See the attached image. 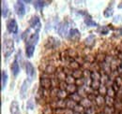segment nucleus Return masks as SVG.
Listing matches in <instances>:
<instances>
[{
  "label": "nucleus",
  "instance_id": "1",
  "mask_svg": "<svg viewBox=\"0 0 122 114\" xmlns=\"http://www.w3.org/2000/svg\"><path fill=\"white\" fill-rule=\"evenodd\" d=\"M4 53L6 58H9L10 55L12 53L13 49H14V43L12 39H5L4 40Z\"/></svg>",
  "mask_w": 122,
  "mask_h": 114
},
{
  "label": "nucleus",
  "instance_id": "2",
  "mask_svg": "<svg viewBox=\"0 0 122 114\" xmlns=\"http://www.w3.org/2000/svg\"><path fill=\"white\" fill-rule=\"evenodd\" d=\"M14 10H15L16 14L20 18H23L24 15L25 14V7L24 4V1H17L14 5Z\"/></svg>",
  "mask_w": 122,
  "mask_h": 114
},
{
  "label": "nucleus",
  "instance_id": "3",
  "mask_svg": "<svg viewBox=\"0 0 122 114\" xmlns=\"http://www.w3.org/2000/svg\"><path fill=\"white\" fill-rule=\"evenodd\" d=\"M7 29L10 33H11L13 35H16L18 33V24H17L15 19L12 18L7 22Z\"/></svg>",
  "mask_w": 122,
  "mask_h": 114
},
{
  "label": "nucleus",
  "instance_id": "4",
  "mask_svg": "<svg viewBox=\"0 0 122 114\" xmlns=\"http://www.w3.org/2000/svg\"><path fill=\"white\" fill-rule=\"evenodd\" d=\"M31 81H32V79L31 78H28V79H26V80L24 81L23 84L21 86V89H20V94H21V97L22 98H25V95L27 93L28 87L31 84Z\"/></svg>",
  "mask_w": 122,
  "mask_h": 114
},
{
  "label": "nucleus",
  "instance_id": "5",
  "mask_svg": "<svg viewBox=\"0 0 122 114\" xmlns=\"http://www.w3.org/2000/svg\"><path fill=\"white\" fill-rule=\"evenodd\" d=\"M40 84H41V88H42V89L51 90L53 88L52 79H49V78H41L40 79Z\"/></svg>",
  "mask_w": 122,
  "mask_h": 114
},
{
  "label": "nucleus",
  "instance_id": "6",
  "mask_svg": "<svg viewBox=\"0 0 122 114\" xmlns=\"http://www.w3.org/2000/svg\"><path fill=\"white\" fill-rule=\"evenodd\" d=\"M51 108L55 109H66V99H56L49 104Z\"/></svg>",
  "mask_w": 122,
  "mask_h": 114
},
{
  "label": "nucleus",
  "instance_id": "7",
  "mask_svg": "<svg viewBox=\"0 0 122 114\" xmlns=\"http://www.w3.org/2000/svg\"><path fill=\"white\" fill-rule=\"evenodd\" d=\"M30 26L32 29H35L36 32H38L40 29L41 28V24L40 21V18L38 16H34L30 21Z\"/></svg>",
  "mask_w": 122,
  "mask_h": 114
},
{
  "label": "nucleus",
  "instance_id": "8",
  "mask_svg": "<svg viewBox=\"0 0 122 114\" xmlns=\"http://www.w3.org/2000/svg\"><path fill=\"white\" fill-rule=\"evenodd\" d=\"M38 41H39V33L36 32L26 38L25 43H26V46H28V45H34L35 46L38 43Z\"/></svg>",
  "mask_w": 122,
  "mask_h": 114
},
{
  "label": "nucleus",
  "instance_id": "9",
  "mask_svg": "<svg viewBox=\"0 0 122 114\" xmlns=\"http://www.w3.org/2000/svg\"><path fill=\"white\" fill-rule=\"evenodd\" d=\"M80 37H81L80 32L77 29L73 28L71 29V30H70V32H69V38H70L71 40H72V41H78L80 39Z\"/></svg>",
  "mask_w": 122,
  "mask_h": 114
},
{
  "label": "nucleus",
  "instance_id": "10",
  "mask_svg": "<svg viewBox=\"0 0 122 114\" xmlns=\"http://www.w3.org/2000/svg\"><path fill=\"white\" fill-rule=\"evenodd\" d=\"M25 70H26L27 76L31 79H33L34 76H35V67H34V66L31 64L30 62H26L25 63Z\"/></svg>",
  "mask_w": 122,
  "mask_h": 114
},
{
  "label": "nucleus",
  "instance_id": "11",
  "mask_svg": "<svg viewBox=\"0 0 122 114\" xmlns=\"http://www.w3.org/2000/svg\"><path fill=\"white\" fill-rule=\"evenodd\" d=\"M47 43H49V46L47 47L48 49H56V47H58L60 45V41L57 38H53V37H51V38H48Z\"/></svg>",
  "mask_w": 122,
  "mask_h": 114
},
{
  "label": "nucleus",
  "instance_id": "12",
  "mask_svg": "<svg viewBox=\"0 0 122 114\" xmlns=\"http://www.w3.org/2000/svg\"><path fill=\"white\" fill-rule=\"evenodd\" d=\"M43 72H45V73L49 74V75H56V73L57 72V68H56V66H54L53 64L50 63V64H48L45 66Z\"/></svg>",
  "mask_w": 122,
  "mask_h": 114
},
{
  "label": "nucleus",
  "instance_id": "13",
  "mask_svg": "<svg viewBox=\"0 0 122 114\" xmlns=\"http://www.w3.org/2000/svg\"><path fill=\"white\" fill-rule=\"evenodd\" d=\"M79 104H80L82 107H84L85 109H88V108H91V107H93V106H95L94 102H92L91 100L89 99V98H87V97L82 98V100L80 101Z\"/></svg>",
  "mask_w": 122,
  "mask_h": 114
},
{
  "label": "nucleus",
  "instance_id": "14",
  "mask_svg": "<svg viewBox=\"0 0 122 114\" xmlns=\"http://www.w3.org/2000/svg\"><path fill=\"white\" fill-rule=\"evenodd\" d=\"M94 104L96 107H99V108H102L104 104H105V98L103 95H98L95 98L94 101Z\"/></svg>",
  "mask_w": 122,
  "mask_h": 114
},
{
  "label": "nucleus",
  "instance_id": "15",
  "mask_svg": "<svg viewBox=\"0 0 122 114\" xmlns=\"http://www.w3.org/2000/svg\"><path fill=\"white\" fill-rule=\"evenodd\" d=\"M7 81H8V73L6 70H2L1 72V90L2 91L5 89V87L7 85Z\"/></svg>",
  "mask_w": 122,
  "mask_h": 114
},
{
  "label": "nucleus",
  "instance_id": "16",
  "mask_svg": "<svg viewBox=\"0 0 122 114\" xmlns=\"http://www.w3.org/2000/svg\"><path fill=\"white\" fill-rule=\"evenodd\" d=\"M55 76H56V79L59 82L65 81V80H66V78H67V74L63 71V68H62L61 70H58V68H57V72L56 73Z\"/></svg>",
  "mask_w": 122,
  "mask_h": 114
},
{
  "label": "nucleus",
  "instance_id": "17",
  "mask_svg": "<svg viewBox=\"0 0 122 114\" xmlns=\"http://www.w3.org/2000/svg\"><path fill=\"white\" fill-rule=\"evenodd\" d=\"M67 29H68V24H65V23L61 24L59 25V27H58V34L60 35L61 37H66L67 34H68Z\"/></svg>",
  "mask_w": 122,
  "mask_h": 114
},
{
  "label": "nucleus",
  "instance_id": "18",
  "mask_svg": "<svg viewBox=\"0 0 122 114\" xmlns=\"http://www.w3.org/2000/svg\"><path fill=\"white\" fill-rule=\"evenodd\" d=\"M11 72H12L13 76H15V77L19 74V72H20V66H19V63L16 60L13 61V63L11 65Z\"/></svg>",
  "mask_w": 122,
  "mask_h": 114
},
{
  "label": "nucleus",
  "instance_id": "19",
  "mask_svg": "<svg viewBox=\"0 0 122 114\" xmlns=\"http://www.w3.org/2000/svg\"><path fill=\"white\" fill-rule=\"evenodd\" d=\"M10 113L19 114V105L16 100H13L10 104Z\"/></svg>",
  "mask_w": 122,
  "mask_h": 114
},
{
  "label": "nucleus",
  "instance_id": "20",
  "mask_svg": "<svg viewBox=\"0 0 122 114\" xmlns=\"http://www.w3.org/2000/svg\"><path fill=\"white\" fill-rule=\"evenodd\" d=\"M85 44H86L88 48H91L92 46L95 44V36H94V35H89V36L85 39Z\"/></svg>",
  "mask_w": 122,
  "mask_h": 114
},
{
  "label": "nucleus",
  "instance_id": "21",
  "mask_svg": "<svg viewBox=\"0 0 122 114\" xmlns=\"http://www.w3.org/2000/svg\"><path fill=\"white\" fill-rule=\"evenodd\" d=\"M2 10V17L7 18L8 15H9V7H8L7 2L2 1V10Z\"/></svg>",
  "mask_w": 122,
  "mask_h": 114
},
{
  "label": "nucleus",
  "instance_id": "22",
  "mask_svg": "<svg viewBox=\"0 0 122 114\" xmlns=\"http://www.w3.org/2000/svg\"><path fill=\"white\" fill-rule=\"evenodd\" d=\"M34 52H35V46L34 45H28L26 46V49H25V54L27 58H31L34 54Z\"/></svg>",
  "mask_w": 122,
  "mask_h": 114
},
{
  "label": "nucleus",
  "instance_id": "23",
  "mask_svg": "<svg viewBox=\"0 0 122 114\" xmlns=\"http://www.w3.org/2000/svg\"><path fill=\"white\" fill-rule=\"evenodd\" d=\"M76 102H74V101H72L71 99H70V98H68V99H66V109H73L75 107L77 106Z\"/></svg>",
  "mask_w": 122,
  "mask_h": 114
},
{
  "label": "nucleus",
  "instance_id": "24",
  "mask_svg": "<svg viewBox=\"0 0 122 114\" xmlns=\"http://www.w3.org/2000/svg\"><path fill=\"white\" fill-rule=\"evenodd\" d=\"M66 91H67L70 95H71V94L76 93L77 91H78V86L75 85V84H68L67 88H66Z\"/></svg>",
  "mask_w": 122,
  "mask_h": 114
},
{
  "label": "nucleus",
  "instance_id": "25",
  "mask_svg": "<svg viewBox=\"0 0 122 114\" xmlns=\"http://www.w3.org/2000/svg\"><path fill=\"white\" fill-rule=\"evenodd\" d=\"M69 98L70 99H71L72 101H74V102H76V103H80V101L82 100V97H81V95L78 94V93H73V94H71V95H69Z\"/></svg>",
  "mask_w": 122,
  "mask_h": 114
},
{
  "label": "nucleus",
  "instance_id": "26",
  "mask_svg": "<svg viewBox=\"0 0 122 114\" xmlns=\"http://www.w3.org/2000/svg\"><path fill=\"white\" fill-rule=\"evenodd\" d=\"M69 95H70V94L66 91V90H59V92H58V94H57V98L58 99H66L67 97H69Z\"/></svg>",
  "mask_w": 122,
  "mask_h": 114
},
{
  "label": "nucleus",
  "instance_id": "27",
  "mask_svg": "<svg viewBox=\"0 0 122 114\" xmlns=\"http://www.w3.org/2000/svg\"><path fill=\"white\" fill-rule=\"evenodd\" d=\"M115 112H116L115 107L104 106V108H103V109H102V113L103 114H114Z\"/></svg>",
  "mask_w": 122,
  "mask_h": 114
},
{
  "label": "nucleus",
  "instance_id": "28",
  "mask_svg": "<svg viewBox=\"0 0 122 114\" xmlns=\"http://www.w3.org/2000/svg\"><path fill=\"white\" fill-rule=\"evenodd\" d=\"M83 71H84V69H81V68H79L77 70H73L71 76L76 80L77 79H81V78H83Z\"/></svg>",
  "mask_w": 122,
  "mask_h": 114
},
{
  "label": "nucleus",
  "instance_id": "29",
  "mask_svg": "<svg viewBox=\"0 0 122 114\" xmlns=\"http://www.w3.org/2000/svg\"><path fill=\"white\" fill-rule=\"evenodd\" d=\"M104 98H105V105H106V106L114 107L115 102H116V99H115L114 97H110V96H108V95H105Z\"/></svg>",
  "mask_w": 122,
  "mask_h": 114
},
{
  "label": "nucleus",
  "instance_id": "30",
  "mask_svg": "<svg viewBox=\"0 0 122 114\" xmlns=\"http://www.w3.org/2000/svg\"><path fill=\"white\" fill-rule=\"evenodd\" d=\"M44 3H45L44 1H35L34 2V7L37 10H41L43 9V7L45 6Z\"/></svg>",
  "mask_w": 122,
  "mask_h": 114
},
{
  "label": "nucleus",
  "instance_id": "31",
  "mask_svg": "<svg viewBox=\"0 0 122 114\" xmlns=\"http://www.w3.org/2000/svg\"><path fill=\"white\" fill-rule=\"evenodd\" d=\"M107 89H108V87H107L105 84H102L101 87H100V89L98 90V93H99V95H106L107 94Z\"/></svg>",
  "mask_w": 122,
  "mask_h": 114
},
{
  "label": "nucleus",
  "instance_id": "32",
  "mask_svg": "<svg viewBox=\"0 0 122 114\" xmlns=\"http://www.w3.org/2000/svg\"><path fill=\"white\" fill-rule=\"evenodd\" d=\"M77 93L81 95V97H82V98L87 97V94H86V90H85V87H84V86L78 87V91H77Z\"/></svg>",
  "mask_w": 122,
  "mask_h": 114
},
{
  "label": "nucleus",
  "instance_id": "33",
  "mask_svg": "<svg viewBox=\"0 0 122 114\" xmlns=\"http://www.w3.org/2000/svg\"><path fill=\"white\" fill-rule=\"evenodd\" d=\"M65 82H66L67 84H75L76 79H74L71 75H69V76H67V78H66V80H65Z\"/></svg>",
  "mask_w": 122,
  "mask_h": 114
},
{
  "label": "nucleus",
  "instance_id": "34",
  "mask_svg": "<svg viewBox=\"0 0 122 114\" xmlns=\"http://www.w3.org/2000/svg\"><path fill=\"white\" fill-rule=\"evenodd\" d=\"M69 67H70L71 69H72V70H77V69H79V68L81 67V66H80V64H78L76 61L74 60L73 62H71V63L70 64Z\"/></svg>",
  "mask_w": 122,
  "mask_h": 114
},
{
  "label": "nucleus",
  "instance_id": "35",
  "mask_svg": "<svg viewBox=\"0 0 122 114\" xmlns=\"http://www.w3.org/2000/svg\"><path fill=\"white\" fill-rule=\"evenodd\" d=\"M106 95L110 96V97H114V98H115V96L117 95V93H116V91H115V90L110 86V87H108V89H107Z\"/></svg>",
  "mask_w": 122,
  "mask_h": 114
},
{
  "label": "nucleus",
  "instance_id": "36",
  "mask_svg": "<svg viewBox=\"0 0 122 114\" xmlns=\"http://www.w3.org/2000/svg\"><path fill=\"white\" fill-rule=\"evenodd\" d=\"M26 107H27V109H34V108H35V101L34 99L31 97L29 99L27 100V103H26Z\"/></svg>",
  "mask_w": 122,
  "mask_h": 114
},
{
  "label": "nucleus",
  "instance_id": "37",
  "mask_svg": "<svg viewBox=\"0 0 122 114\" xmlns=\"http://www.w3.org/2000/svg\"><path fill=\"white\" fill-rule=\"evenodd\" d=\"M85 24H86L87 26H97V25H98L97 23H95L91 18H88V19L86 18V19L85 20Z\"/></svg>",
  "mask_w": 122,
  "mask_h": 114
},
{
  "label": "nucleus",
  "instance_id": "38",
  "mask_svg": "<svg viewBox=\"0 0 122 114\" xmlns=\"http://www.w3.org/2000/svg\"><path fill=\"white\" fill-rule=\"evenodd\" d=\"M84 114H97L95 106H93L91 108H88V109H85Z\"/></svg>",
  "mask_w": 122,
  "mask_h": 114
},
{
  "label": "nucleus",
  "instance_id": "39",
  "mask_svg": "<svg viewBox=\"0 0 122 114\" xmlns=\"http://www.w3.org/2000/svg\"><path fill=\"white\" fill-rule=\"evenodd\" d=\"M113 13H114L113 9H112V8H110V7H108L107 9H105V10H104V12H103V14H104V16H105L106 18L111 17V16L113 15Z\"/></svg>",
  "mask_w": 122,
  "mask_h": 114
},
{
  "label": "nucleus",
  "instance_id": "40",
  "mask_svg": "<svg viewBox=\"0 0 122 114\" xmlns=\"http://www.w3.org/2000/svg\"><path fill=\"white\" fill-rule=\"evenodd\" d=\"M42 114H54V109H52V108L50 107V105L48 104L45 108L43 109Z\"/></svg>",
  "mask_w": 122,
  "mask_h": 114
},
{
  "label": "nucleus",
  "instance_id": "41",
  "mask_svg": "<svg viewBox=\"0 0 122 114\" xmlns=\"http://www.w3.org/2000/svg\"><path fill=\"white\" fill-rule=\"evenodd\" d=\"M73 111H75V112H78V113H83L84 114V111H85V108L84 107H82L80 104H77V106L72 109Z\"/></svg>",
  "mask_w": 122,
  "mask_h": 114
},
{
  "label": "nucleus",
  "instance_id": "42",
  "mask_svg": "<svg viewBox=\"0 0 122 114\" xmlns=\"http://www.w3.org/2000/svg\"><path fill=\"white\" fill-rule=\"evenodd\" d=\"M98 32H100L102 35H106V34H108V28L106 26H101L98 29Z\"/></svg>",
  "mask_w": 122,
  "mask_h": 114
},
{
  "label": "nucleus",
  "instance_id": "43",
  "mask_svg": "<svg viewBox=\"0 0 122 114\" xmlns=\"http://www.w3.org/2000/svg\"><path fill=\"white\" fill-rule=\"evenodd\" d=\"M67 109H55L54 114H65Z\"/></svg>",
  "mask_w": 122,
  "mask_h": 114
},
{
  "label": "nucleus",
  "instance_id": "44",
  "mask_svg": "<svg viewBox=\"0 0 122 114\" xmlns=\"http://www.w3.org/2000/svg\"><path fill=\"white\" fill-rule=\"evenodd\" d=\"M117 57H118V59H119V61H120V63H121V65H122V52H119V53L117 54Z\"/></svg>",
  "mask_w": 122,
  "mask_h": 114
},
{
  "label": "nucleus",
  "instance_id": "45",
  "mask_svg": "<svg viewBox=\"0 0 122 114\" xmlns=\"http://www.w3.org/2000/svg\"><path fill=\"white\" fill-rule=\"evenodd\" d=\"M119 19H121V17H120V16H117V17H116V18H115L114 22H115V23H117V22H119V21H121V20H119Z\"/></svg>",
  "mask_w": 122,
  "mask_h": 114
},
{
  "label": "nucleus",
  "instance_id": "46",
  "mask_svg": "<svg viewBox=\"0 0 122 114\" xmlns=\"http://www.w3.org/2000/svg\"><path fill=\"white\" fill-rule=\"evenodd\" d=\"M118 9H122V2H121V4L118 5Z\"/></svg>",
  "mask_w": 122,
  "mask_h": 114
}]
</instances>
